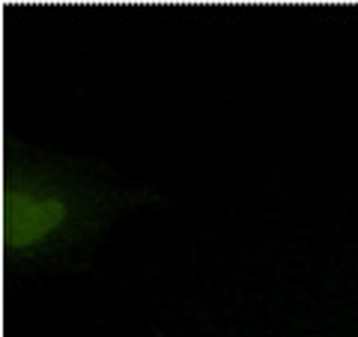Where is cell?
I'll use <instances>...</instances> for the list:
<instances>
[{"instance_id":"1","label":"cell","mask_w":358,"mask_h":337,"mask_svg":"<svg viewBox=\"0 0 358 337\" xmlns=\"http://www.w3.org/2000/svg\"><path fill=\"white\" fill-rule=\"evenodd\" d=\"M162 203V194L129 182L108 164L60 150L9 141L3 152L6 268L81 272L120 215Z\"/></svg>"}]
</instances>
